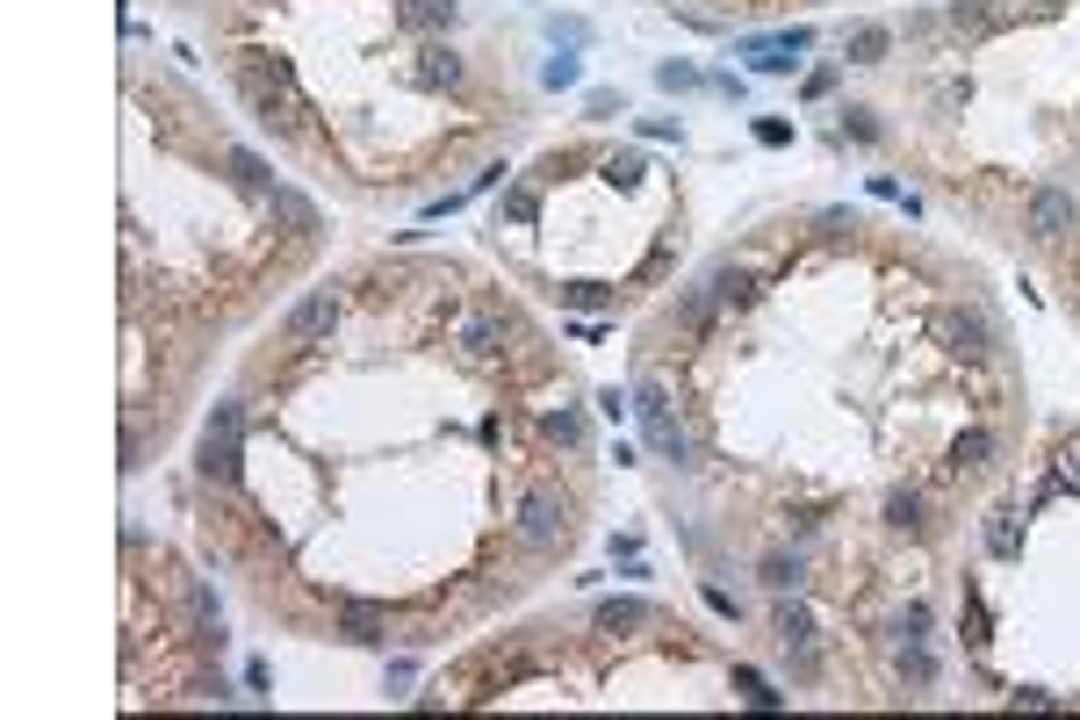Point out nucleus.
Returning <instances> with one entry per match:
<instances>
[{
	"instance_id": "nucleus-1",
	"label": "nucleus",
	"mask_w": 1080,
	"mask_h": 720,
	"mask_svg": "<svg viewBox=\"0 0 1080 720\" xmlns=\"http://www.w3.org/2000/svg\"><path fill=\"white\" fill-rule=\"evenodd\" d=\"M238 94H245V108H253L267 130H281V138H296L303 130V94H296V73L281 58H267V51H245L238 58Z\"/></svg>"
},
{
	"instance_id": "nucleus-2",
	"label": "nucleus",
	"mask_w": 1080,
	"mask_h": 720,
	"mask_svg": "<svg viewBox=\"0 0 1080 720\" xmlns=\"http://www.w3.org/2000/svg\"><path fill=\"white\" fill-rule=\"evenodd\" d=\"M563 534H569V497L563 491H526V505H518V540H526V548H555Z\"/></svg>"
},
{
	"instance_id": "nucleus-3",
	"label": "nucleus",
	"mask_w": 1080,
	"mask_h": 720,
	"mask_svg": "<svg viewBox=\"0 0 1080 720\" xmlns=\"http://www.w3.org/2000/svg\"><path fill=\"white\" fill-rule=\"evenodd\" d=\"M937 338L959 353V361H987V353H994V318L973 310V303H959V310H943V318H937Z\"/></svg>"
},
{
	"instance_id": "nucleus-4",
	"label": "nucleus",
	"mask_w": 1080,
	"mask_h": 720,
	"mask_svg": "<svg viewBox=\"0 0 1080 720\" xmlns=\"http://www.w3.org/2000/svg\"><path fill=\"white\" fill-rule=\"evenodd\" d=\"M281 332H289L296 346H318V338H332V332H339V295H332V289H310L303 303L281 318Z\"/></svg>"
},
{
	"instance_id": "nucleus-5",
	"label": "nucleus",
	"mask_w": 1080,
	"mask_h": 720,
	"mask_svg": "<svg viewBox=\"0 0 1080 720\" xmlns=\"http://www.w3.org/2000/svg\"><path fill=\"white\" fill-rule=\"evenodd\" d=\"M778 642H785V656H792V670L800 677H814V642H822V627H814V613L800 605V591L778 605Z\"/></svg>"
},
{
	"instance_id": "nucleus-6",
	"label": "nucleus",
	"mask_w": 1080,
	"mask_h": 720,
	"mask_svg": "<svg viewBox=\"0 0 1080 720\" xmlns=\"http://www.w3.org/2000/svg\"><path fill=\"white\" fill-rule=\"evenodd\" d=\"M1073 224H1080V209H1073L1066 187H1037V195H1030V238H1037V246H1059Z\"/></svg>"
},
{
	"instance_id": "nucleus-7",
	"label": "nucleus",
	"mask_w": 1080,
	"mask_h": 720,
	"mask_svg": "<svg viewBox=\"0 0 1080 720\" xmlns=\"http://www.w3.org/2000/svg\"><path fill=\"white\" fill-rule=\"evenodd\" d=\"M806 44H814V30H778V36H749V44H742V58L757 65V73H792Z\"/></svg>"
},
{
	"instance_id": "nucleus-8",
	"label": "nucleus",
	"mask_w": 1080,
	"mask_h": 720,
	"mask_svg": "<svg viewBox=\"0 0 1080 720\" xmlns=\"http://www.w3.org/2000/svg\"><path fill=\"white\" fill-rule=\"evenodd\" d=\"M504 338H512V318H498V310H483V318L461 324V346H469V361H498Z\"/></svg>"
},
{
	"instance_id": "nucleus-9",
	"label": "nucleus",
	"mask_w": 1080,
	"mask_h": 720,
	"mask_svg": "<svg viewBox=\"0 0 1080 720\" xmlns=\"http://www.w3.org/2000/svg\"><path fill=\"white\" fill-rule=\"evenodd\" d=\"M411 79H418L426 94H440V87H461V58H455L447 44H426V51H418V65H411Z\"/></svg>"
},
{
	"instance_id": "nucleus-10",
	"label": "nucleus",
	"mask_w": 1080,
	"mask_h": 720,
	"mask_svg": "<svg viewBox=\"0 0 1080 720\" xmlns=\"http://www.w3.org/2000/svg\"><path fill=\"white\" fill-rule=\"evenodd\" d=\"M382 627H389V613H382L375 598H346L339 605V634L346 642H382Z\"/></svg>"
},
{
	"instance_id": "nucleus-11",
	"label": "nucleus",
	"mask_w": 1080,
	"mask_h": 720,
	"mask_svg": "<svg viewBox=\"0 0 1080 720\" xmlns=\"http://www.w3.org/2000/svg\"><path fill=\"white\" fill-rule=\"evenodd\" d=\"M951 469H959V475L994 469V432H987V426H965L959 440H951Z\"/></svg>"
},
{
	"instance_id": "nucleus-12",
	"label": "nucleus",
	"mask_w": 1080,
	"mask_h": 720,
	"mask_svg": "<svg viewBox=\"0 0 1080 720\" xmlns=\"http://www.w3.org/2000/svg\"><path fill=\"white\" fill-rule=\"evenodd\" d=\"M224 166H231V181H238V187H253V195H275V173H267V159H259V152L231 144V152H224Z\"/></svg>"
},
{
	"instance_id": "nucleus-13",
	"label": "nucleus",
	"mask_w": 1080,
	"mask_h": 720,
	"mask_svg": "<svg viewBox=\"0 0 1080 720\" xmlns=\"http://www.w3.org/2000/svg\"><path fill=\"white\" fill-rule=\"evenodd\" d=\"M188 620H195V634L202 642H216V634H224V613H216V591L202 577H188Z\"/></svg>"
},
{
	"instance_id": "nucleus-14",
	"label": "nucleus",
	"mask_w": 1080,
	"mask_h": 720,
	"mask_svg": "<svg viewBox=\"0 0 1080 720\" xmlns=\"http://www.w3.org/2000/svg\"><path fill=\"white\" fill-rule=\"evenodd\" d=\"M886 526H894V534H915V540H922V534H929V519H922V491H894V497H886Z\"/></svg>"
},
{
	"instance_id": "nucleus-15",
	"label": "nucleus",
	"mask_w": 1080,
	"mask_h": 720,
	"mask_svg": "<svg viewBox=\"0 0 1080 720\" xmlns=\"http://www.w3.org/2000/svg\"><path fill=\"white\" fill-rule=\"evenodd\" d=\"M706 289H714V303H749V295H757V275H749V267H714Z\"/></svg>"
},
{
	"instance_id": "nucleus-16",
	"label": "nucleus",
	"mask_w": 1080,
	"mask_h": 720,
	"mask_svg": "<svg viewBox=\"0 0 1080 720\" xmlns=\"http://www.w3.org/2000/svg\"><path fill=\"white\" fill-rule=\"evenodd\" d=\"M404 30H455V0H404Z\"/></svg>"
},
{
	"instance_id": "nucleus-17",
	"label": "nucleus",
	"mask_w": 1080,
	"mask_h": 720,
	"mask_svg": "<svg viewBox=\"0 0 1080 720\" xmlns=\"http://www.w3.org/2000/svg\"><path fill=\"white\" fill-rule=\"evenodd\" d=\"M900 685H915V691L937 685V656H929L922 642H900Z\"/></svg>"
},
{
	"instance_id": "nucleus-18",
	"label": "nucleus",
	"mask_w": 1080,
	"mask_h": 720,
	"mask_svg": "<svg viewBox=\"0 0 1080 720\" xmlns=\"http://www.w3.org/2000/svg\"><path fill=\"white\" fill-rule=\"evenodd\" d=\"M275 216L296 230V238H310V230H318V209H310V202L296 195V187H275Z\"/></svg>"
},
{
	"instance_id": "nucleus-19",
	"label": "nucleus",
	"mask_w": 1080,
	"mask_h": 720,
	"mask_svg": "<svg viewBox=\"0 0 1080 720\" xmlns=\"http://www.w3.org/2000/svg\"><path fill=\"white\" fill-rule=\"evenodd\" d=\"M598 627H606V634H620V627H649V605H641V598H606V605H598Z\"/></svg>"
},
{
	"instance_id": "nucleus-20",
	"label": "nucleus",
	"mask_w": 1080,
	"mask_h": 720,
	"mask_svg": "<svg viewBox=\"0 0 1080 720\" xmlns=\"http://www.w3.org/2000/svg\"><path fill=\"white\" fill-rule=\"evenodd\" d=\"M886 51H894V36H886L879 22H865V30H851V65H886Z\"/></svg>"
},
{
	"instance_id": "nucleus-21",
	"label": "nucleus",
	"mask_w": 1080,
	"mask_h": 720,
	"mask_svg": "<svg viewBox=\"0 0 1080 720\" xmlns=\"http://www.w3.org/2000/svg\"><path fill=\"white\" fill-rule=\"evenodd\" d=\"M202 475H210V483H238V447H231V440H202Z\"/></svg>"
},
{
	"instance_id": "nucleus-22",
	"label": "nucleus",
	"mask_w": 1080,
	"mask_h": 720,
	"mask_svg": "<svg viewBox=\"0 0 1080 720\" xmlns=\"http://www.w3.org/2000/svg\"><path fill=\"white\" fill-rule=\"evenodd\" d=\"M763 583H771V591H800L806 562H800V555H763Z\"/></svg>"
},
{
	"instance_id": "nucleus-23",
	"label": "nucleus",
	"mask_w": 1080,
	"mask_h": 720,
	"mask_svg": "<svg viewBox=\"0 0 1080 720\" xmlns=\"http://www.w3.org/2000/svg\"><path fill=\"white\" fill-rule=\"evenodd\" d=\"M202 440H231V447H238L245 440V404H216L210 426H202Z\"/></svg>"
},
{
	"instance_id": "nucleus-24",
	"label": "nucleus",
	"mask_w": 1080,
	"mask_h": 720,
	"mask_svg": "<svg viewBox=\"0 0 1080 720\" xmlns=\"http://www.w3.org/2000/svg\"><path fill=\"white\" fill-rule=\"evenodd\" d=\"M735 691H742V699L757 706V713H778V706H785V691H771L757 670H735Z\"/></svg>"
},
{
	"instance_id": "nucleus-25",
	"label": "nucleus",
	"mask_w": 1080,
	"mask_h": 720,
	"mask_svg": "<svg viewBox=\"0 0 1080 720\" xmlns=\"http://www.w3.org/2000/svg\"><path fill=\"white\" fill-rule=\"evenodd\" d=\"M612 289L606 281H563V310H606Z\"/></svg>"
},
{
	"instance_id": "nucleus-26",
	"label": "nucleus",
	"mask_w": 1080,
	"mask_h": 720,
	"mask_svg": "<svg viewBox=\"0 0 1080 720\" xmlns=\"http://www.w3.org/2000/svg\"><path fill=\"white\" fill-rule=\"evenodd\" d=\"M951 30H994V0H951Z\"/></svg>"
},
{
	"instance_id": "nucleus-27",
	"label": "nucleus",
	"mask_w": 1080,
	"mask_h": 720,
	"mask_svg": "<svg viewBox=\"0 0 1080 720\" xmlns=\"http://www.w3.org/2000/svg\"><path fill=\"white\" fill-rule=\"evenodd\" d=\"M541 426H548V440H563V447H584V418H577V411H548Z\"/></svg>"
},
{
	"instance_id": "nucleus-28",
	"label": "nucleus",
	"mask_w": 1080,
	"mask_h": 720,
	"mask_svg": "<svg viewBox=\"0 0 1080 720\" xmlns=\"http://www.w3.org/2000/svg\"><path fill=\"white\" fill-rule=\"evenodd\" d=\"M533 216H541V195H533V187H512V195H504V224H533Z\"/></svg>"
},
{
	"instance_id": "nucleus-29",
	"label": "nucleus",
	"mask_w": 1080,
	"mask_h": 720,
	"mask_svg": "<svg viewBox=\"0 0 1080 720\" xmlns=\"http://www.w3.org/2000/svg\"><path fill=\"white\" fill-rule=\"evenodd\" d=\"M541 79H548V87H577V79H584V58H569V51H563V58L541 65Z\"/></svg>"
},
{
	"instance_id": "nucleus-30",
	"label": "nucleus",
	"mask_w": 1080,
	"mask_h": 720,
	"mask_svg": "<svg viewBox=\"0 0 1080 720\" xmlns=\"http://www.w3.org/2000/svg\"><path fill=\"white\" fill-rule=\"evenodd\" d=\"M641 173H649V166H641V159H634V152H620V159H606V181H612V187H641Z\"/></svg>"
},
{
	"instance_id": "nucleus-31",
	"label": "nucleus",
	"mask_w": 1080,
	"mask_h": 720,
	"mask_svg": "<svg viewBox=\"0 0 1080 720\" xmlns=\"http://www.w3.org/2000/svg\"><path fill=\"white\" fill-rule=\"evenodd\" d=\"M894 634H900V642H922V634H929V605H908V613L894 620Z\"/></svg>"
},
{
	"instance_id": "nucleus-32",
	"label": "nucleus",
	"mask_w": 1080,
	"mask_h": 720,
	"mask_svg": "<svg viewBox=\"0 0 1080 720\" xmlns=\"http://www.w3.org/2000/svg\"><path fill=\"white\" fill-rule=\"evenodd\" d=\"M655 79H663L670 94H677V87H699V65H677V58H670V65H655Z\"/></svg>"
},
{
	"instance_id": "nucleus-33",
	"label": "nucleus",
	"mask_w": 1080,
	"mask_h": 720,
	"mask_svg": "<svg viewBox=\"0 0 1080 720\" xmlns=\"http://www.w3.org/2000/svg\"><path fill=\"white\" fill-rule=\"evenodd\" d=\"M584 108H591V116H627V108H620V94H612V87H591V101H584Z\"/></svg>"
},
{
	"instance_id": "nucleus-34",
	"label": "nucleus",
	"mask_w": 1080,
	"mask_h": 720,
	"mask_svg": "<svg viewBox=\"0 0 1080 720\" xmlns=\"http://www.w3.org/2000/svg\"><path fill=\"white\" fill-rule=\"evenodd\" d=\"M757 144H792V123H778V116H763V123H757Z\"/></svg>"
},
{
	"instance_id": "nucleus-35",
	"label": "nucleus",
	"mask_w": 1080,
	"mask_h": 720,
	"mask_svg": "<svg viewBox=\"0 0 1080 720\" xmlns=\"http://www.w3.org/2000/svg\"><path fill=\"white\" fill-rule=\"evenodd\" d=\"M843 130H851V138H865V144L879 138V123H872V108H851V123H843Z\"/></svg>"
},
{
	"instance_id": "nucleus-36",
	"label": "nucleus",
	"mask_w": 1080,
	"mask_h": 720,
	"mask_svg": "<svg viewBox=\"0 0 1080 720\" xmlns=\"http://www.w3.org/2000/svg\"><path fill=\"white\" fill-rule=\"evenodd\" d=\"M1066 469H1073V475H1080V440H1073V447H1066Z\"/></svg>"
},
{
	"instance_id": "nucleus-37",
	"label": "nucleus",
	"mask_w": 1080,
	"mask_h": 720,
	"mask_svg": "<svg viewBox=\"0 0 1080 720\" xmlns=\"http://www.w3.org/2000/svg\"><path fill=\"white\" fill-rule=\"evenodd\" d=\"M1037 8H1059V0H1037Z\"/></svg>"
}]
</instances>
